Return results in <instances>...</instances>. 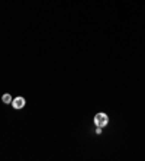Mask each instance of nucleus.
Returning <instances> with one entry per match:
<instances>
[{
  "mask_svg": "<svg viewBox=\"0 0 145 161\" xmlns=\"http://www.w3.org/2000/svg\"><path fill=\"white\" fill-rule=\"evenodd\" d=\"M109 123V118H107L106 113H97L95 116V125L99 126V128H103Z\"/></svg>",
  "mask_w": 145,
  "mask_h": 161,
  "instance_id": "f257e3e1",
  "label": "nucleus"
},
{
  "mask_svg": "<svg viewBox=\"0 0 145 161\" xmlns=\"http://www.w3.org/2000/svg\"><path fill=\"white\" fill-rule=\"evenodd\" d=\"M25 105H26V102H25L23 97H15V99L12 100V106H13L15 109H22Z\"/></svg>",
  "mask_w": 145,
  "mask_h": 161,
  "instance_id": "f03ea898",
  "label": "nucleus"
},
{
  "mask_svg": "<svg viewBox=\"0 0 145 161\" xmlns=\"http://www.w3.org/2000/svg\"><path fill=\"white\" fill-rule=\"evenodd\" d=\"M2 100H3V103H6V105H9V103H12V96L9 95V93H6V95L2 96Z\"/></svg>",
  "mask_w": 145,
  "mask_h": 161,
  "instance_id": "7ed1b4c3",
  "label": "nucleus"
},
{
  "mask_svg": "<svg viewBox=\"0 0 145 161\" xmlns=\"http://www.w3.org/2000/svg\"><path fill=\"white\" fill-rule=\"evenodd\" d=\"M102 132V128H99V126H97V129H96V133H100Z\"/></svg>",
  "mask_w": 145,
  "mask_h": 161,
  "instance_id": "20e7f679",
  "label": "nucleus"
}]
</instances>
